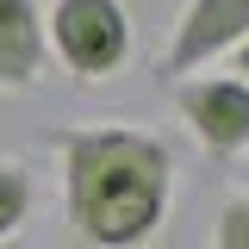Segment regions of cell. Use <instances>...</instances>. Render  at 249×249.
<instances>
[{"label":"cell","mask_w":249,"mask_h":249,"mask_svg":"<svg viewBox=\"0 0 249 249\" xmlns=\"http://www.w3.org/2000/svg\"><path fill=\"white\" fill-rule=\"evenodd\" d=\"M62 218L81 249H150L175 218V143L137 119L56 124Z\"/></svg>","instance_id":"cell-1"},{"label":"cell","mask_w":249,"mask_h":249,"mask_svg":"<svg viewBox=\"0 0 249 249\" xmlns=\"http://www.w3.org/2000/svg\"><path fill=\"white\" fill-rule=\"evenodd\" d=\"M44 50L75 88H106L137 56L131 0H50L44 6Z\"/></svg>","instance_id":"cell-2"},{"label":"cell","mask_w":249,"mask_h":249,"mask_svg":"<svg viewBox=\"0 0 249 249\" xmlns=\"http://www.w3.org/2000/svg\"><path fill=\"white\" fill-rule=\"evenodd\" d=\"M175 106H181L187 137L212 162L249 156V81H237V75H187L175 88Z\"/></svg>","instance_id":"cell-3"},{"label":"cell","mask_w":249,"mask_h":249,"mask_svg":"<svg viewBox=\"0 0 249 249\" xmlns=\"http://www.w3.org/2000/svg\"><path fill=\"white\" fill-rule=\"evenodd\" d=\"M249 37V0H187L175 13V31H168V56H162V75H199L206 62L231 56Z\"/></svg>","instance_id":"cell-4"},{"label":"cell","mask_w":249,"mask_h":249,"mask_svg":"<svg viewBox=\"0 0 249 249\" xmlns=\"http://www.w3.org/2000/svg\"><path fill=\"white\" fill-rule=\"evenodd\" d=\"M44 75H50L44 6H37V0H0V100L37 93Z\"/></svg>","instance_id":"cell-5"},{"label":"cell","mask_w":249,"mask_h":249,"mask_svg":"<svg viewBox=\"0 0 249 249\" xmlns=\"http://www.w3.org/2000/svg\"><path fill=\"white\" fill-rule=\"evenodd\" d=\"M31 212H37V175L19 156H0V249L25 237Z\"/></svg>","instance_id":"cell-6"},{"label":"cell","mask_w":249,"mask_h":249,"mask_svg":"<svg viewBox=\"0 0 249 249\" xmlns=\"http://www.w3.org/2000/svg\"><path fill=\"white\" fill-rule=\"evenodd\" d=\"M212 249H249V187L224 193L212 218Z\"/></svg>","instance_id":"cell-7"},{"label":"cell","mask_w":249,"mask_h":249,"mask_svg":"<svg viewBox=\"0 0 249 249\" xmlns=\"http://www.w3.org/2000/svg\"><path fill=\"white\" fill-rule=\"evenodd\" d=\"M231 75H237V81H249V37L231 50Z\"/></svg>","instance_id":"cell-8"}]
</instances>
